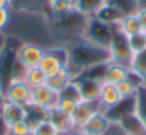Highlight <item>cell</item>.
Here are the masks:
<instances>
[{
  "label": "cell",
  "instance_id": "cell-1",
  "mask_svg": "<svg viewBox=\"0 0 146 135\" xmlns=\"http://www.w3.org/2000/svg\"><path fill=\"white\" fill-rule=\"evenodd\" d=\"M110 62L109 47H103L80 39L69 47V68L75 79L98 66Z\"/></svg>",
  "mask_w": 146,
  "mask_h": 135
},
{
  "label": "cell",
  "instance_id": "cell-2",
  "mask_svg": "<svg viewBox=\"0 0 146 135\" xmlns=\"http://www.w3.org/2000/svg\"><path fill=\"white\" fill-rule=\"evenodd\" d=\"M116 30H117V25L106 23L98 19L96 16H93V17H88L82 39L92 42L95 45L103 46V47H109Z\"/></svg>",
  "mask_w": 146,
  "mask_h": 135
},
{
  "label": "cell",
  "instance_id": "cell-3",
  "mask_svg": "<svg viewBox=\"0 0 146 135\" xmlns=\"http://www.w3.org/2000/svg\"><path fill=\"white\" fill-rule=\"evenodd\" d=\"M67 65H69V47L54 46L44 49V55L39 63V68L44 72L47 79H50L60 72L62 68Z\"/></svg>",
  "mask_w": 146,
  "mask_h": 135
},
{
  "label": "cell",
  "instance_id": "cell-4",
  "mask_svg": "<svg viewBox=\"0 0 146 135\" xmlns=\"http://www.w3.org/2000/svg\"><path fill=\"white\" fill-rule=\"evenodd\" d=\"M109 55H110V62L122 65L129 68L133 59V52L130 50V46L127 43V36H125L119 29L115 32L112 42L109 45Z\"/></svg>",
  "mask_w": 146,
  "mask_h": 135
},
{
  "label": "cell",
  "instance_id": "cell-5",
  "mask_svg": "<svg viewBox=\"0 0 146 135\" xmlns=\"http://www.w3.org/2000/svg\"><path fill=\"white\" fill-rule=\"evenodd\" d=\"M3 98L7 102L29 106L32 101V88L25 79H10L3 91Z\"/></svg>",
  "mask_w": 146,
  "mask_h": 135
},
{
  "label": "cell",
  "instance_id": "cell-6",
  "mask_svg": "<svg viewBox=\"0 0 146 135\" xmlns=\"http://www.w3.org/2000/svg\"><path fill=\"white\" fill-rule=\"evenodd\" d=\"M44 55V47L33 42H25L16 49V59L26 68H37Z\"/></svg>",
  "mask_w": 146,
  "mask_h": 135
},
{
  "label": "cell",
  "instance_id": "cell-7",
  "mask_svg": "<svg viewBox=\"0 0 146 135\" xmlns=\"http://www.w3.org/2000/svg\"><path fill=\"white\" fill-rule=\"evenodd\" d=\"M113 121L103 111H95V114L79 128V132L83 135H106L112 128Z\"/></svg>",
  "mask_w": 146,
  "mask_h": 135
},
{
  "label": "cell",
  "instance_id": "cell-8",
  "mask_svg": "<svg viewBox=\"0 0 146 135\" xmlns=\"http://www.w3.org/2000/svg\"><path fill=\"white\" fill-rule=\"evenodd\" d=\"M76 82L79 85L80 94H82V101L83 102H90V104H98L100 91H102V79L95 78V76H85L80 75L76 78Z\"/></svg>",
  "mask_w": 146,
  "mask_h": 135
},
{
  "label": "cell",
  "instance_id": "cell-9",
  "mask_svg": "<svg viewBox=\"0 0 146 135\" xmlns=\"http://www.w3.org/2000/svg\"><path fill=\"white\" fill-rule=\"evenodd\" d=\"M57 101H59V92L53 91L47 85H43V86H39V88H33L32 89L30 105H33V106H37V108L50 111V109L56 108Z\"/></svg>",
  "mask_w": 146,
  "mask_h": 135
},
{
  "label": "cell",
  "instance_id": "cell-10",
  "mask_svg": "<svg viewBox=\"0 0 146 135\" xmlns=\"http://www.w3.org/2000/svg\"><path fill=\"white\" fill-rule=\"evenodd\" d=\"M126 135H146V125L133 111L115 122Z\"/></svg>",
  "mask_w": 146,
  "mask_h": 135
},
{
  "label": "cell",
  "instance_id": "cell-11",
  "mask_svg": "<svg viewBox=\"0 0 146 135\" xmlns=\"http://www.w3.org/2000/svg\"><path fill=\"white\" fill-rule=\"evenodd\" d=\"M122 101L117 89L115 85H108L103 84L102 85V91H100V96L98 101V109L103 111V112H109L110 109H113L119 102Z\"/></svg>",
  "mask_w": 146,
  "mask_h": 135
},
{
  "label": "cell",
  "instance_id": "cell-12",
  "mask_svg": "<svg viewBox=\"0 0 146 135\" xmlns=\"http://www.w3.org/2000/svg\"><path fill=\"white\" fill-rule=\"evenodd\" d=\"M129 74H130L129 68L113 63V62H109L105 66V71H103V75H102V82L108 84V85H117L122 81L127 79Z\"/></svg>",
  "mask_w": 146,
  "mask_h": 135
},
{
  "label": "cell",
  "instance_id": "cell-13",
  "mask_svg": "<svg viewBox=\"0 0 146 135\" xmlns=\"http://www.w3.org/2000/svg\"><path fill=\"white\" fill-rule=\"evenodd\" d=\"M0 112H2L3 119L6 121L7 126H12L13 124L27 118V106L17 105V104L7 102V101H5L2 104V106H0Z\"/></svg>",
  "mask_w": 146,
  "mask_h": 135
},
{
  "label": "cell",
  "instance_id": "cell-14",
  "mask_svg": "<svg viewBox=\"0 0 146 135\" xmlns=\"http://www.w3.org/2000/svg\"><path fill=\"white\" fill-rule=\"evenodd\" d=\"M95 111H98V104H90V102H80L76 105L73 114L70 115V119L73 122L75 129L79 131V128L95 114Z\"/></svg>",
  "mask_w": 146,
  "mask_h": 135
},
{
  "label": "cell",
  "instance_id": "cell-15",
  "mask_svg": "<svg viewBox=\"0 0 146 135\" xmlns=\"http://www.w3.org/2000/svg\"><path fill=\"white\" fill-rule=\"evenodd\" d=\"M52 125L57 129V132H62V131H70V129H75L73 126V122L70 119V115L62 112L60 109L57 108H53L49 111V118H47Z\"/></svg>",
  "mask_w": 146,
  "mask_h": 135
},
{
  "label": "cell",
  "instance_id": "cell-16",
  "mask_svg": "<svg viewBox=\"0 0 146 135\" xmlns=\"http://www.w3.org/2000/svg\"><path fill=\"white\" fill-rule=\"evenodd\" d=\"M105 3L106 0H76L75 10L85 17H93L98 15V12Z\"/></svg>",
  "mask_w": 146,
  "mask_h": 135
},
{
  "label": "cell",
  "instance_id": "cell-17",
  "mask_svg": "<svg viewBox=\"0 0 146 135\" xmlns=\"http://www.w3.org/2000/svg\"><path fill=\"white\" fill-rule=\"evenodd\" d=\"M75 79V75L72 74V71H70V68H69V65L67 66H64V68H62L60 69V72L57 74V75H54L53 78H50V79H47V86H50L53 91H56V92H60L70 81H73Z\"/></svg>",
  "mask_w": 146,
  "mask_h": 135
},
{
  "label": "cell",
  "instance_id": "cell-18",
  "mask_svg": "<svg viewBox=\"0 0 146 135\" xmlns=\"http://www.w3.org/2000/svg\"><path fill=\"white\" fill-rule=\"evenodd\" d=\"M117 29L125 35V36H132V35H136V33H140L143 32L142 30V26L136 17V13L135 15H127V16H123L119 23H117Z\"/></svg>",
  "mask_w": 146,
  "mask_h": 135
},
{
  "label": "cell",
  "instance_id": "cell-19",
  "mask_svg": "<svg viewBox=\"0 0 146 135\" xmlns=\"http://www.w3.org/2000/svg\"><path fill=\"white\" fill-rule=\"evenodd\" d=\"M129 71H130L132 75H135L143 84H146V50L133 55L132 63L129 66Z\"/></svg>",
  "mask_w": 146,
  "mask_h": 135
},
{
  "label": "cell",
  "instance_id": "cell-20",
  "mask_svg": "<svg viewBox=\"0 0 146 135\" xmlns=\"http://www.w3.org/2000/svg\"><path fill=\"white\" fill-rule=\"evenodd\" d=\"M25 81L26 84L33 89V88H39L47 84V76L44 75V72L40 69V68H32V69H27L25 74Z\"/></svg>",
  "mask_w": 146,
  "mask_h": 135
},
{
  "label": "cell",
  "instance_id": "cell-21",
  "mask_svg": "<svg viewBox=\"0 0 146 135\" xmlns=\"http://www.w3.org/2000/svg\"><path fill=\"white\" fill-rule=\"evenodd\" d=\"M115 86H116V89H117V92H119V95H120L122 99L135 98L136 94H137V91L142 88V86H139L136 82H133L130 78L122 81L120 84H117V85H115Z\"/></svg>",
  "mask_w": 146,
  "mask_h": 135
},
{
  "label": "cell",
  "instance_id": "cell-22",
  "mask_svg": "<svg viewBox=\"0 0 146 135\" xmlns=\"http://www.w3.org/2000/svg\"><path fill=\"white\" fill-rule=\"evenodd\" d=\"M59 96H60V98L72 99V101H75L76 104L83 102V101H82V94H80V89H79V85H78L76 79L70 81V82L59 92Z\"/></svg>",
  "mask_w": 146,
  "mask_h": 135
},
{
  "label": "cell",
  "instance_id": "cell-23",
  "mask_svg": "<svg viewBox=\"0 0 146 135\" xmlns=\"http://www.w3.org/2000/svg\"><path fill=\"white\" fill-rule=\"evenodd\" d=\"M135 112L146 125V89H145V85L137 91V94L135 96Z\"/></svg>",
  "mask_w": 146,
  "mask_h": 135
},
{
  "label": "cell",
  "instance_id": "cell-24",
  "mask_svg": "<svg viewBox=\"0 0 146 135\" xmlns=\"http://www.w3.org/2000/svg\"><path fill=\"white\" fill-rule=\"evenodd\" d=\"M127 43L130 46V50L133 52V55L140 53L143 50H146V39H145V32L127 36Z\"/></svg>",
  "mask_w": 146,
  "mask_h": 135
},
{
  "label": "cell",
  "instance_id": "cell-25",
  "mask_svg": "<svg viewBox=\"0 0 146 135\" xmlns=\"http://www.w3.org/2000/svg\"><path fill=\"white\" fill-rule=\"evenodd\" d=\"M32 135H57V129L52 125L49 119H42L33 125Z\"/></svg>",
  "mask_w": 146,
  "mask_h": 135
},
{
  "label": "cell",
  "instance_id": "cell-26",
  "mask_svg": "<svg viewBox=\"0 0 146 135\" xmlns=\"http://www.w3.org/2000/svg\"><path fill=\"white\" fill-rule=\"evenodd\" d=\"M32 124L27 119L19 121L16 124H13L12 126H9V134L12 135H32Z\"/></svg>",
  "mask_w": 146,
  "mask_h": 135
},
{
  "label": "cell",
  "instance_id": "cell-27",
  "mask_svg": "<svg viewBox=\"0 0 146 135\" xmlns=\"http://www.w3.org/2000/svg\"><path fill=\"white\" fill-rule=\"evenodd\" d=\"M76 105H78V104H76L75 101L67 99V98H60V96H59V101H57L56 108L60 109L62 112L67 114V115H72L73 111H75V108H76Z\"/></svg>",
  "mask_w": 146,
  "mask_h": 135
},
{
  "label": "cell",
  "instance_id": "cell-28",
  "mask_svg": "<svg viewBox=\"0 0 146 135\" xmlns=\"http://www.w3.org/2000/svg\"><path fill=\"white\" fill-rule=\"evenodd\" d=\"M12 19V12L10 9H0V33H3Z\"/></svg>",
  "mask_w": 146,
  "mask_h": 135
},
{
  "label": "cell",
  "instance_id": "cell-29",
  "mask_svg": "<svg viewBox=\"0 0 146 135\" xmlns=\"http://www.w3.org/2000/svg\"><path fill=\"white\" fill-rule=\"evenodd\" d=\"M136 17L142 26V30L146 32V6H140L136 12Z\"/></svg>",
  "mask_w": 146,
  "mask_h": 135
},
{
  "label": "cell",
  "instance_id": "cell-30",
  "mask_svg": "<svg viewBox=\"0 0 146 135\" xmlns=\"http://www.w3.org/2000/svg\"><path fill=\"white\" fill-rule=\"evenodd\" d=\"M9 134V126L6 124V121L3 119V115L0 112V135H7Z\"/></svg>",
  "mask_w": 146,
  "mask_h": 135
},
{
  "label": "cell",
  "instance_id": "cell-31",
  "mask_svg": "<svg viewBox=\"0 0 146 135\" xmlns=\"http://www.w3.org/2000/svg\"><path fill=\"white\" fill-rule=\"evenodd\" d=\"M106 135H126V134H125V132H123V131H122V129H120V128H119L115 122H113L112 128L109 129V132H108Z\"/></svg>",
  "mask_w": 146,
  "mask_h": 135
},
{
  "label": "cell",
  "instance_id": "cell-32",
  "mask_svg": "<svg viewBox=\"0 0 146 135\" xmlns=\"http://www.w3.org/2000/svg\"><path fill=\"white\" fill-rule=\"evenodd\" d=\"M13 0H0V9H10Z\"/></svg>",
  "mask_w": 146,
  "mask_h": 135
},
{
  "label": "cell",
  "instance_id": "cell-33",
  "mask_svg": "<svg viewBox=\"0 0 146 135\" xmlns=\"http://www.w3.org/2000/svg\"><path fill=\"white\" fill-rule=\"evenodd\" d=\"M57 135H80V132L78 129H70V131H62L57 132Z\"/></svg>",
  "mask_w": 146,
  "mask_h": 135
},
{
  "label": "cell",
  "instance_id": "cell-34",
  "mask_svg": "<svg viewBox=\"0 0 146 135\" xmlns=\"http://www.w3.org/2000/svg\"><path fill=\"white\" fill-rule=\"evenodd\" d=\"M6 46V39H5V35L3 33H0V52H2Z\"/></svg>",
  "mask_w": 146,
  "mask_h": 135
},
{
  "label": "cell",
  "instance_id": "cell-35",
  "mask_svg": "<svg viewBox=\"0 0 146 135\" xmlns=\"http://www.w3.org/2000/svg\"><path fill=\"white\" fill-rule=\"evenodd\" d=\"M0 94H3V88H2V84H0Z\"/></svg>",
  "mask_w": 146,
  "mask_h": 135
},
{
  "label": "cell",
  "instance_id": "cell-36",
  "mask_svg": "<svg viewBox=\"0 0 146 135\" xmlns=\"http://www.w3.org/2000/svg\"><path fill=\"white\" fill-rule=\"evenodd\" d=\"M145 39H146V32H145Z\"/></svg>",
  "mask_w": 146,
  "mask_h": 135
},
{
  "label": "cell",
  "instance_id": "cell-37",
  "mask_svg": "<svg viewBox=\"0 0 146 135\" xmlns=\"http://www.w3.org/2000/svg\"><path fill=\"white\" fill-rule=\"evenodd\" d=\"M145 89H146V84H145Z\"/></svg>",
  "mask_w": 146,
  "mask_h": 135
}]
</instances>
